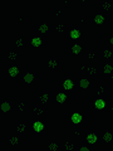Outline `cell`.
<instances>
[{
    "label": "cell",
    "mask_w": 113,
    "mask_h": 151,
    "mask_svg": "<svg viewBox=\"0 0 113 151\" xmlns=\"http://www.w3.org/2000/svg\"><path fill=\"white\" fill-rule=\"evenodd\" d=\"M33 127H34V131H36V132H42L43 130H44V125H43L42 122H39V121L34 122Z\"/></svg>",
    "instance_id": "obj_1"
},
{
    "label": "cell",
    "mask_w": 113,
    "mask_h": 151,
    "mask_svg": "<svg viewBox=\"0 0 113 151\" xmlns=\"http://www.w3.org/2000/svg\"><path fill=\"white\" fill-rule=\"evenodd\" d=\"M104 106H105V102L103 101V99H97V101L94 102V107L98 108V110L104 108Z\"/></svg>",
    "instance_id": "obj_2"
},
{
    "label": "cell",
    "mask_w": 113,
    "mask_h": 151,
    "mask_svg": "<svg viewBox=\"0 0 113 151\" xmlns=\"http://www.w3.org/2000/svg\"><path fill=\"white\" fill-rule=\"evenodd\" d=\"M63 87L65 88V90H72V88L74 87V84H73V81H72V79H67V81H64Z\"/></svg>",
    "instance_id": "obj_3"
},
{
    "label": "cell",
    "mask_w": 113,
    "mask_h": 151,
    "mask_svg": "<svg viewBox=\"0 0 113 151\" xmlns=\"http://www.w3.org/2000/svg\"><path fill=\"white\" fill-rule=\"evenodd\" d=\"M87 141H88L89 143H94L97 141V135L96 134H88V136H87Z\"/></svg>",
    "instance_id": "obj_4"
},
{
    "label": "cell",
    "mask_w": 113,
    "mask_h": 151,
    "mask_svg": "<svg viewBox=\"0 0 113 151\" xmlns=\"http://www.w3.org/2000/svg\"><path fill=\"white\" fill-rule=\"evenodd\" d=\"M72 121H73L74 123L81 122V121H82V116L79 115V113H73V115H72Z\"/></svg>",
    "instance_id": "obj_5"
},
{
    "label": "cell",
    "mask_w": 113,
    "mask_h": 151,
    "mask_svg": "<svg viewBox=\"0 0 113 151\" xmlns=\"http://www.w3.org/2000/svg\"><path fill=\"white\" fill-rule=\"evenodd\" d=\"M70 37L73 39H78L79 37H81V32L77 30V29H73V30L70 32Z\"/></svg>",
    "instance_id": "obj_6"
},
{
    "label": "cell",
    "mask_w": 113,
    "mask_h": 151,
    "mask_svg": "<svg viewBox=\"0 0 113 151\" xmlns=\"http://www.w3.org/2000/svg\"><path fill=\"white\" fill-rule=\"evenodd\" d=\"M18 73H19V69H18V67H12L9 69V74L12 77H16Z\"/></svg>",
    "instance_id": "obj_7"
},
{
    "label": "cell",
    "mask_w": 113,
    "mask_h": 151,
    "mask_svg": "<svg viewBox=\"0 0 113 151\" xmlns=\"http://www.w3.org/2000/svg\"><path fill=\"white\" fill-rule=\"evenodd\" d=\"M65 99H67V96H65L64 93H58L57 94V101L59 102V103H63Z\"/></svg>",
    "instance_id": "obj_8"
},
{
    "label": "cell",
    "mask_w": 113,
    "mask_h": 151,
    "mask_svg": "<svg viewBox=\"0 0 113 151\" xmlns=\"http://www.w3.org/2000/svg\"><path fill=\"white\" fill-rule=\"evenodd\" d=\"M103 140H104L105 142L112 141V140H113V135L111 134V132H105V134L103 135Z\"/></svg>",
    "instance_id": "obj_9"
},
{
    "label": "cell",
    "mask_w": 113,
    "mask_h": 151,
    "mask_svg": "<svg viewBox=\"0 0 113 151\" xmlns=\"http://www.w3.org/2000/svg\"><path fill=\"white\" fill-rule=\"evenodd\" d=\"M31 45L33 47H40L42 45V39L40 38H34L31 40Z\"/></svg>",
    "instance_id": "obj_10"
},
{
    "label": "cell",
    "mask_w": 113,
    "mask_h": 151,
    "mask_svg": "<svg viewBox=\"0 0 113 151\" xmlns=\"http://www.w3.org/2000/svg\"><path fill=\"white\" fill-rule=\"evenodd\" d=\"M33 79H34V76L31 74V73H27V74L24 76V81L27 83H30V82H33Z\"/></svg>",
    "instance_id": "obj_11"
},
{
    "label": "cell",
    "mask_w": 113,
    "mask_h": 151,
    "mask_svg": "<svg viewBox=\"0 0 113 151\" xmlns=\"http://www.w3.org/2000/svg\"><path fill=\"white\" fill-rule=\"evenodd\" d=\"M1 111L3 112L10 111V105L8 103V102H3V103H1Z\"/></svg>",
    "instance_id": "obj_12"
},
{
    "label": "cell",
    "mask_w": 113,
    "mask_h": 151,
    "mask_svg": "<svg viewBox=\"0 0 113 151\" xmlns=\"http://www.w3.org/2000/svg\"><path fill=\"white\" fill-rule=\"evenodd\" d=\"M72 50H73V53H74V54H79V53H81V50H82V47L78 45V44H75V45L72 47Z\"/></svg>",
    "instance_id": "obj_13"
},
{
    "label": "cell",
    "mask_w": 113,
    "mask_h": 151,
    "mask_svg": "<svg viewBox=\"0 0 113 151\" xmlns=\"http://www.w3.org/2000/svg\"><path fill=\"white\" fill-rule=\"evenodd\" d=\"M94 21H96L97 24H102L104 21V16L103 15H96V18H94Z\"/></svg>",
    "instance_id": "obj_14"
},
{
    "label": "cell",
    "mask_w": 113,
    "mask_h": 151,
    "mask_svg": "<svg viewBox=\"0 0 113 151\" xmlns=\"http://www.w3.org/2000/svg\"><path fill=\"white\" fill-rule=\"evenodd\" d=\"M79 84H81V87H82V88H88V86H89V81H87V79H82Z\"/></svg>",
    "instance_id": "obj_15"
},
{
    "label": "cell",
    "mask_w": 113,
    "mask_h": 151,
    "mask_svg": "<svg viewBox=\"0 0 113 151\" xmlns=\"http://www.w3.org/2000/svg\"><path fill=\"white\" fill-rule=\"evenodd\" d=\"M112 71H113L112 65H109V64H107V65H104V73H111Z\"/></svg>",
    "instance_id": "obj_16"
},
{
    "label": "cell",
    "mask_w": 113,
    "mask_h": 151,
    "mask_svg": "<svg viewBox=\"0 0 113 151\" xmlns=\"http://www.w3.org/2000/svg\"><path fill=\"white\" fill-rule=\"evenodd\" d=\"M39 30H40L42 33H45L47 30H48V25H47V24H43V25H40V28H39Z\"/></svg>",
    "instance_id": "obj_17"
},
{
    "label": "cell",
    "mask_w": 113,
    "mask_h": 151,
    "mask_svg": "<svg viewBox=\"0 0 113 151\" xmlns=\"http://www.w3.org/2000/svg\"><path fill=\"white\" fill-rule=\"evenodd\" d=\"M49 149L52 150V151H57V150H58V145H57V143H50V145H49Z\"/></svg>",
    "instance_id": "obj_18"
},
{
    "label": "cell",
    "mask_w": 113,
    "mask_h": 151,
    "mask_svg": "<svg viewBox=\"0 0 113 151\" xmlns=\"http://www.w3.org/2000/svg\"><path fill=\"white\" fill-rule=\"evenodd\" d=\"M103 56H104L105 58H111V57H112V52H111V50H104Z\"/></svg>",
    "instance_id": "obj_19"
},
{
    "label": "cell",
    "mask_w": 113,
    "mask_h": 151,
    "mask_svg": "<svg viewBox=\"0 0 113 151\" xmlns=\"http://www.w3.org/2000/svg\"><path fill=\"white\" fill-rule=\"evenodd\" d=\"M65 149H67V151H70L73 149V145L70 142H67V143H65Z\"/></svg>",
    "instance_id": "obj_20"
},
{
    "label": "cell",
    "mask_w": 113,
    "mask_h": 151,
    "mask_svg": "<svg viewBox=\"0 0 113 151\" xmlns=\"http://www.w3.org/2000/svg\"><path fill=\"white\" fill-rule=\"evenodd\" d=\"M25 130V126H24V125H19V126H18V131H19V132H23Z\"/></svg>",
    "instance_id": "obj_21"
},
{
    "label": "cell",
    "mask_w": 113,
    "mask_h": 151,
    "mask_svg": "<svg viewBox=\"0 0 113 151\" xmlns=\"http://www.w3.org/2000/svg\"><path fill=\"white\" fill-rule=\"evenodd\" d=\"M40 99H42L43 102H47V101H48V94H43L42 97H40Z\"/></svg>",
    "instance_id": "obj_22"
},
{
    "label": "cell",
    "mask_w": 113,
    "mask_h": 151,
    "mask_svg": "<svg viewBox=\"0 0 113 151\" xmlns=\"http://www.w3.org/2000/svg\"><path fill=\"white\" fill-rule=\"evenodd\" d=\"M49 67H57V62L55 61H50L49 62Z\"/></svg>",
    "instance_id": "obj_23"
},
{
    "label": "cell",
    "mask_w": 113,
    "mask_h": 151,
    "mask_svg": "<svg viewBox=\"0 0 113 151\" xmlns=\"http://www.w3.org/2000/svg\"><path fill=\"white\" fill-rule=\"evenodd\" d=\"M10 142H12L13 145H15V143H18V137H13L12 140H10Z\"/></svg>",
    "instance_id": "obj_24"
},
{
    "label": "cell",
    "mask_w": 113,
    "mask_h": 151,
    "mask_svg": "<svg viewBox=\"0 0 113 151\" xmlns=\"http://www.w3.org/2000/svg\"><path fill=\"white\" fill-rule=\"evenodd\" d=\"M111 8V4H109V3H104L103 4V9H109Z\"/></svg>",
    "instance_id": "obj_25"
},
{
    "label": "cell",
    "mask_w": 113,
    "mask_h": 151,
    "mask_svg": "<svg viewBox=\"0 0 113 151\" xmlns=\"http://www.w3.org/2000/svg\"><path fill=\"white\" fill-rule=\"evenodd\" d=\"M9 58H10V59H15V58H16V54H15V53H10V54H9Z\"/></svg>",
    "instance_id": "obj_26"
},
{
    "label": "cell",
    "mask_w": 113,
    "mask_h": 151,
    "mask_svg": "<svg viewBox=\"0 0 113 151\" xmlns=\"http://www.w3.org/2000/svg\"><path fill=\"white\" fill-rule=\"evenodd\" d=\"M16 45H18V47H21V45H23V40L19 39V40L16 42Z\"/></svg>",
    "instance_id": "obj_27"
},
{
    "label": "cell",
    "mask_w": 113,
    "mask_h": 151,
    "mask_svg": "<svg viewBox=\"0 0 113 151\" xmlns=\"http://www.w3.org/2000/svg\"><path fill=\"white\" fill-rule=\"evenodd\" d=\"M81 151H89V149H87V147H82Z\"/></svg>",
    "instance_id": "obj_28"
},
{
    "label": "cell",
    "mask_w": 113,
    "mask_h": 151,
    "mask_svg": "<svg viewBox=\"0 0 113 151\" xmlns=\"http://www.w3.org/2000/svg\"><path fill=\"white\" fill-rule=\"evenodd\" d=\"M35 111H36V113H38V115H40V113H42V112H40V110H39V108H36Z\"/></svg>",
    "instance_id": "obj_29"
},
{
    "label": "cell",
    "mask_w": 113,
    "mask_h": 151,
    "mask_svg": "<svg viewBox=\"0 0 113 151\" xmlns=\"http://www.w3.org/2000/svg\"><path fill=\"white\" fill-rule=\"evenodd\" d=\"M89 71H90V74H93V73H94V72H96V71H94V69H93V68H90V69H89Z\"/></svg>",
    "instance_id": "obj_30"
},
{
    "label": "cell",
    "mask_w": 113,
    "mask_h": 151,
    "mask_svg": "<svg viewBox=\"0 0 113 151\" xmlns=\"http://www.w3.org/2000/svg\"><path fill=\"white\" fill-rule=\"evenodd\" d=\"M57 29H58V32H62V30H60V29H62V25H58Z\"/></svg>",
    "instance_id": "obj_31"
},
{
    "label": "cell",
    "mask_w": 113,
    "mask_h": 151,
    "mask_svg": "<svg viewBox=\"0 0 113 151\" xmlns=\"http://www.w3.org/2000/svg\"><path fill=\"white\" fill-rule=\"evenodd\" d=\"M111 44H113V38L111 39Z\"/></svg>",
    "instance_id": "obj_32"
}]
</instances>
